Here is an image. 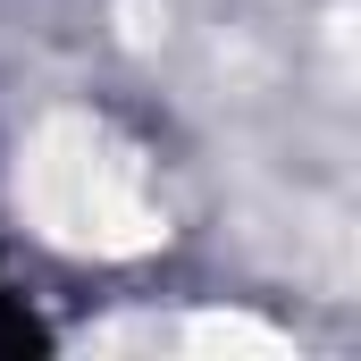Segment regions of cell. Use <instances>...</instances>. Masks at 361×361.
<instances>
[{
  "label": "cell",
  "mask_w": 361,
  "mask_h": 361,
  "mask_svg": "<svg viewBox=\"0 0 361 361\" xmlns=\"http://www.w3.org/2000/svg\"><path fill=\"white\" fill-rule=\"evenodd\" d=\"M17 219L25 235H42L51 252L85 261V269H135L152 252H169V160L126 135L101 101L76 109H42L25 135H17Z\"/></svg>",
  "instance_id": "obj_1"
}]
</instances>
